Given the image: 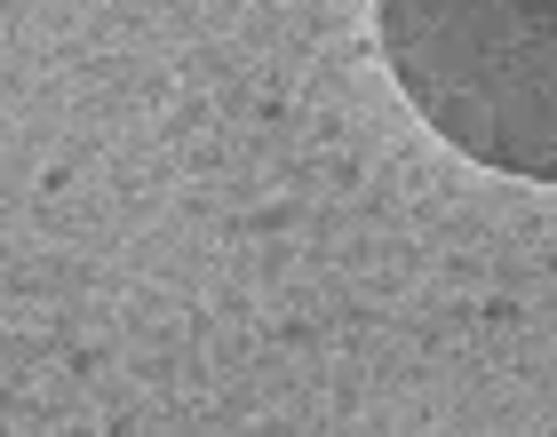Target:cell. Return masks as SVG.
<instances>
[{
  "instance_id": "6da1fadb",
  "label": "cell",
  "mask_w": 557,
  "mask_h": 437,
  "mask_svg": "<svg viewBox=\"0 0 557 437\" xmlns=\"http://www.w3.org/2000/svg\"><path fill=\"white\" fill-rule=\"evenodd\" d=\"M383 48L454 151L557 184V0H383Z\"/></svg>"
}]
</instances>
